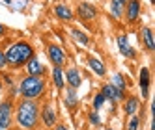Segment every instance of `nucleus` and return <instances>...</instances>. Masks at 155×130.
Wrapping results in <instances>:
<instances>
[{
	"instance_id": "6ab92c4d",
	"label": "nucleus",
	"mask_w": 155,
	"mask_h": 130,
	"mask_svg": "<svg viewBox=\"0 0 155 130\" xmlns=\"http://www.w3.org/2000/svg\"><path fill=\"white\" fill-rule=\"evenodd\" d=\"M51 80L52 85L56 88L58 91H62L65 88V78H64V67H58V65H52L51 69Z\"/></svg>"
},
{
	"instance_id": "412c9836",
	"label": "nucleus",
	"mask_w": 155,
	"mask_h": 130,
	"mask_svg": "<svg viewBox=\"0 0 155 130\" xmlns=\"http://www.w3.org/2000/svg\"><path fill=\"white\" fill-rule=\"evenodd\" d=\"M124 8L125 2L124 0H110V6H108V11L114 19H124Z\"/></svg>"
},
{
	"instance_id": "f03ea898",
	"label": "nucleus",
	"mask_w": 155,
	"mask_h": 130,
	"mask_svg": "<svg viewBox=\"0 0 155 130\" xmlns=\"http://www.w3.org/2000/svg\"><path fill=\"white\" fill-rule=\"evenodd\" d=\"M36 56V48L30 45L28 41H17L12 47H8L4 50V58H6V67H12L13 71L25 67V63Z\"/></svg>"
},
{
	"instance_id": "a878e982",
	"label": "nucleus",
	"mask_w": 155,
	"mask_h": 130,
	"mask_svg": "<svg viewBox=\"0 0 155 130\" xmlns=\"http://www.w3.org/2000/svg\"><path fill=\"white\" fill-rule=\"evenodd\" d=\"M2 80H4V85L6 88H13V80H12V76H9V74H2Z\"/></svg>"
},
{
	"instance_id": "2eb2a0df",
	"label": "nucleus",
	"mask_w": 155,
	"mask_h": 130,
	"mask_svg": "<svg viewBox=\"0 0 155 130\" xmlns=\"http://www.w3.org/2000/svg\"><path fill=\"white\" fill-rule=\"evenodd\" d=\"M64 78H65V85H69V88H75L79 89L82 85V74L77 67H68L64 69Z\"/></svg>"
},
{
	"instance_id": "dca6fc26",
	"label": "nucleus",
	"mask_w": 155,
	"mask_h": 130,
	"mask_svg": "<svg viewBox=\"0 0 155 130\" xmlns=\"http://www.w3.org/2000/svg\"><path fill=\"white\" fill-rule=\"evenodd\" d=\"M86 65H88V69H90L97 78L107 76V67H105V63L99 60L97 56H94V54H88V58H86Z\"/></svg>"
},
{
	"instance_id": "bb28decb",
	"label": "nucleus",
	"mask_w": 155,
	"mask_h": 130,
	"mask_svg": "<svg viewBox=\"0 0 155 130\" xmlns=\"http://www.w3.org/2000/svg\"><path fill=\"white\" fill-rule=\"evenodd\" d=\"M52 130H69V126L64 125V123H56V125L52 126Z\"/></svg>"
},
{
	"instance_id": "c85d7f7f",
	"label": "nucleus",
	"mask_w": 155,
	"mask_h": 130,
	"mask_svg": "<svg viewBox=\"0 0 155 130\" xmlns=\"http://www.w3.org/2000/svg\"><path fill=\"white\" fill-rule=\"evenodd\" d=\"M6 32H8V28H6L2 23H0V36H6Z\"/></svg>"
},
{
	"instance_id": "5701e85b",
	"label": "nucleus",
	"mask_w": 155,
	"mask_h": 130,
	"mask_svg": "<svg viewBox=\"0 0 155 130\" xmlns=\"http://www.w3.org/2000/svg\"><path fill=\"white\" fill-rule=\"evenodd\" d=\"M107 101H105V97H103V93L101 91H97L95 95H94V99H92V110H95V112H99L103 108V104H105Z\"/></svg>"
},
{
	"instance_id": "393cba45",
	"label": "nucleus",
	"mask_w": 155,
	"mask_h": 130,
	"mask_svg": "<svg viewBox=\"0 0 155 130\" xmlns=\"http://www.w3.org/2000/svg\"><path fill=\"white\" fill-rule=\"evenodd\" d=\"M138 126H140V117L137 113L135 115H129V123H127L125 130H138Z\"/></svg>"
},
{
	"instance_id": "aec40b11",
	"label": "nucleus",
	"mask_w": 155,
	"mask_h": 130,
	"mask_svg": "<svg viewBox=\"0 0 155 130\" xmlns=\"http://www.w3.org/2000/svg\"><path fill=\"white\" fill-rule=\"evenodd\" d=\"M110 84H112L114 88H118V89L127 91V88H129V78L125 76L124 73H114L112 76H110Z\"/></svg>"
},
{
	"instance_id": "ddd939ff",
	"label": "nucleus",
	"mask_w": 155,
	"mask_h": 130,
	"mask_svg": "<svg viewBox=\"0 0 155 130\" xmlns=\"http://www.w3.org/2000/svg\"><path fill=\"white\" fill-rule=\"evenodd\" d=\"M116 43H118V48H120V54L127 60H135L137 58V50L131 47V41L125 34H120L116 37Z\"/></svg>"
},
{
	"instance_id": "7c9ffc66",
	"label": "nucleus",
	"mask_w": 155,
	"mask_h": 130,
	"mask_svg": "<svg viewBox=\"0 0 155 130\" xmlns=\"http://www.w3.org/2000/svg\"><path fill=\"white\" fill-rule=\"evenodd\" d=\"M124 2H127V0H124Z\"/></svg>"
},
{
	"instance_id": "423d86ee",
	"label": "nucleus",
	"mask_w": 155,
	"mask_h": 130,
	"mask_svg": "<svg viewBox=\"0 0 155 130\" xmlns=\"http://www.w3.org/2000/svg\"><path fill=\"white\" fill-rule=\"evenodd\" d=\"M13 121V101H0V130H8Z\"/></svg>"
},
{
	"instance_id": "c756f323",
	"label": "nucleus",
	"mask_w": 155,
	"mask_h": 130,
	"mask_svg": "<svg viewBox=\"0 0 155 130\" xmlns=\"http://www.w3.org/2000/svg\"><path fill=\"white\" fill-rule=\"evenodd\" d=\"M105 130H114V128H105Z\"/></svg>"
},
{
	"instance_id": "9b49d317",
	"label": "nucleus",
	"mask_w": 155,
	"mask_h": 130,
	"mask_svg": "<svg viewBox=\"0 0 155 130\" xmlns=\"http://www.w3.org/2000/svg\"><path fill=\"white\" fill-rule=\"evenodd\" d=\"M62 101H64V106L68 108V110H77V106L81 104V99H79V93H77L75 88H69V85H65L62 89Z\"/></svg>"
},
{
	"instance_id": "39448f33",
	"label": "nucleus",
	"mask_w": 155,
	"mask_h": 130,
	"mask_svg": "<svg viewBox=\"0 0 155 130\" xmlns=\"http://www.w3.org/2000/svg\"><path fill=\"white\" fill-rule=\"evenodd\" d=\"M142 15V2L140 0H127L124 8V19L127 20V24L138 23V19Z\"/></svg>"
},
{
	"instance_id": "4468645a",
	"label": "nucleus",
	"mask_w": 155,
	"mask_h": 130,
	"mask_svg": "<svg viewBox=\"0 0 155 130\" xmlns=\"http://www.w3.org/2000/svg\"><path fill=\"white\" fill-rule=\"evenodd\" d=\"M25 73L32 74V76H45V74H47V67L38 60V56H32L25 63Z\"/></svg>"
},
{
	"instance_id": "4be33fe9",
	"label": "nucleus",
	"mask_w": 155,
	"mask_h": 130,
	"mask_svg": "<svg viewBox=\"0 0 155 130\" xmlns=\"http://www.w3.org/2000/svg\"><path fill=\"white\" fill-rule=\"evenodd\" d=\"M71 37L79 43V45H82V47H88V45H90V36H88L86 32L79 30V28H71Z\"/></svg>"
},
{
	"instance_id": "f257e3e1",
	"label": "nucleus",
	"mask_w": 155,
	"mask_h": 130,
	"mask_svg": "<svg viewBox=\"0 0 155 130\" xmlns=\"http://www.w3.org/2000/svg\"><path fill=\"white\" fill-rule=\"evenodd\" d=\"M39 102L32 99H19L13 104V117L21 130H36L39 125Z\"/></svg>"
},
{
	"instance_id": "7ed1b4c3",
	"label": "nucleus",
	"mask_w": 155,
	"mask_h": 130,
	"mask_svg": "<svg viewBox=\"0 0 155 130\" xmlns=\"http://www.w3.org/2000/svg\"><path fill=\"white\" fill-rule=\"evenodd\" d=\"M47 91V80L45 76H32V74H25L23 78L17 82V95L23 99H32L39 101Z\"/></svg>"
},
{
	"instance_id": "1a4fd4ad",
	"label": "nucleus",
	"mask_w": 155,
	"mask_h": 130,
	"mask_svg": "<svg viewBox=\"0 0 155 130\" xmlns=\"http://www.w3.org/2000/svg\"><path fill=\"white\" fill-rule=\"evenodd\" d=\"M101 93H103V97H105V101H108V102H114V104H118V102H121L125 99V91L124 89H118V88H114L110 82H107V84H103L101 85Z\"/></svg>"
},
{
	"instance_id": "f8f14e48",
	"label": "nucleus",
	"mask_w": 155,
	"mask_h": 130,
	"mask_svg": "<svg viewBox=\"0 0 155 130\" xmlns=\"http://www.w3.org/2000/svg\"><path fill=\"white\" fill-rule=\"evenodd\" d=\"M138 36H140V43H142L144 50H146L148 54H153V50H155V36H153V28H151V26H142L140 32H138Z\"/></svg>"
},
{
	"instance_id": "9d476101",
	"label": "nucleus",
	"mask_w": 155,
	"mask_h": 130,
	"mask_svg": "<svg viewBox=\"0 0 155 130\" xmlns=\"http://www.w3.org/2000/svg\"><path fill=\"white\" fill-rule=\"evenodd\" d=\"M138 88L142 93V101L150 99V88H151V73L148 67H140L138 71Z\"/></svg>"
},
{
	"instance_id": "f3484780",
	"label": "nucleus",
	"mask_w": 155,
	"mask_h": 130,
	"mask_svg": "<svg viewBox=\"0 0 155 130\" xmlns=\"http://www.w3.org/2000/svg\"><path fill=\"white\" fill-rule=\"evenodd\" d=\"M138 108H140V99H138V97H135V95L125 97V99L121 101V110H124L125 117L138 113Z\"/></svg>"
},
{
	"instance_id": "cd10ccee",
	"label": "nucleus",
	"mask_w": 155,
	"mask_h": 130,
	"mask_svg": "<svg viewBox=\"0 0 155 130\" xmlns=\"http://www.w3.org/2000/svg\"><path fill=\"white\" fill-rule=\"evenodd\" d=\"M6 69V58H4V52L0 50V71Z\"/></svg>"
},
{
	"instance_id": "20e7f679",
	"label": "nucleus",
	"mask_w": 155,
	"mask_h": 130,
	"mask_svg": "<svg viewBox=\"0 0 155 130\" xmlns=\"http://www.w3.org/2000/svg\"><path fill=\"white\" fill-rule=\"evenodd\" d=\"M39 121L49 130H52V126L58 123V113H56V108H54L52 102L47 101L43 106H39Z\"/></svg>"
},
{
	"instance_id": "a211bd4d",
	"label": "nucleus",
	"mask_w": 155,
	"mask_h": 130,
	"mask_svg": "<svg viewBox=\"0 0 155 130\" xmlns=\"http://www.w3.org/2000/svg\"><path fill=\"white\" fill-rule=\"evenodd\" d=\"M52 13L56 15L60 20H64V23H71V20L75 19V11H73L69 6H65V4L54 6V8H52Z\"/></svg>"
},
{
	"instance_id": "6e6552de",
	"label": "nucleus",
	"mask_w": 155,
	"mask_h": 130,
	"mask_svg": "<svg viewBox=\"0 0 155 130\" xmlns=\"http://www.w3.org/2000/svg\"><path fill=\"white\" fill-rule=\"evenodd\" d=\"M77 17L84 23H90V20H95L99 17V9L92 2H81L77 6Z\"/></svg>"
},
{
	"instance_id": "0eeeda50",
	"label": "nucleus",
	"mask_w": 155,
	"mask_h": 130,
	"mask_svg": "<svg viewBox=\"0 0 155 130\" xmlns=\"http://www.w3.org/2000/svg\"><path fill=\"white\" fill-rule=\"evenodd\" d=\"M47 58L52 65H58V67H64L65 61H68V54H65V50L56 45V43H51V45L47 47Z\"/></svg>"
},
{
	"instance_id": "b1692460",
	"label": "nucleus",
	"mask_w": 155,
	"mask_h": 130,
	"mask_svg": "<svg viewBox=\"0 0 155 130\" xmlns=\"http://www.w3.org/2000/svg\"><path fill=\"white\" fill-rule=\"evenodd\" d=\"M88 121H90L92 126H101V125H103L101 115H99V112H95V110H90V112H88Z\"/></svg>"
}]
</instances>
